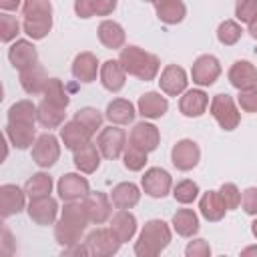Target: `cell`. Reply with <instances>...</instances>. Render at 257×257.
I'll return each mask as SVG.
<instances>
[{"instance_id":"cell-1","label":"cell","mask_w":257,"mask_h":257,"mask_svg":"<svg viewBox=\"0 0 257 257\" xmlns=\"http://www.w3.org/2000/svg\"><path fill=\"white\" fill-rule=\"evenodd\" d=\"M88 223H90V219L86 215V209H84L82 201H66L62 211H60V217L54 223V239H56V243L62 249L80 243L82 233L86 231Z\"/></svg>"},{"instance_id":"cell-2","label":"cell","mask_w":257,"mask_h":257,"mask_svg":"<svg viewBox=\"0 0 257 257\" xmlns=\"http://www.w3.org/2000/svg\"><path fill=\"white\" fill-rule=\"evenodd\" d=\"M118 62L122 64V68L126 70V74L139 78V80H155L159 70H161V60L157 54H151L135 44L122 46L120 54H118Z\"/></svg>"},{"instance_id":"cell-3","label":"cell","mask_w":257,"mask_h":257,"mask_svg":"<svg viewBox=\"0 0 257 257\" xmlns=\"http://www.w3.org/2000/svg\"><path fill=\"white\" fill-rule=\"evenodd\" d=\"M22 30L32 40H42L52 30V4L50 0H24L22 2Z\"/></svg>"},{"instance_id":"cell-4","label":"cell","mask_w":257,"mask_h":257,"mask_svg":"<svg viewBox=\"0 0 257 257\" xmlns=\"http://www.w3.org/2000/svg\"><path fill=\"white\" fill-rule=\"evenodd\" d=\"M171 227L163 219H151L143 225L139 239L135 241V255L137 257H157L165 251L171 243Z\"/></svg>"},{"instance_id":"cell-5","label":"cell","mask_w":257,"mask_h":257,"mask_svg":"<svg viewBox=\"0 0 257 257\" xmlns=\"http://www.w3.org/2000/svg\"><path fill=\"white\" fill-rule=\"evenodd\" d=\"M209 110H211V116L217 120V124L223 131H235L241 122V112H239L233 96H229L227 92L215 94Z\"/></svg>"},{"instance_id":"cell-6","label":"cell","mask_w":257,"mask_h":257,"mask_svg":"<svg viewBox=\"0 0 257 257\" xmlns=\"http://www.w3.org/2000/svg\"><path fill=\"white\" fill-rule=\"evenodd\" d=\"M96 147L104 159L114 161V159L122 157V153L126 149V133L122 128H118V124L104 126V128H100V133L96 137Z\"/></svg>"},{"instance_id":"cell-7","label":"cell","mask_w":257,"mask_h":257,"mask_svg":"<svg viewBox=\"0 0 257 257\" xmlns=\"http://www.w3.org/2000/svg\"><path fill=\"white\" fill-rule=\"evenodd\" d=\"M60 159V143L52 133H44L36 137L32 145V161L40 169H50Z\"/></svg>"},{"instance_id":"cell-8","label":"cell","mask_w":257,"mask_h":257,"mask_svg":"<svg viewBox=\"0 0 257 257\" xmlns=\"http://www.w3.org/2000/svg\"><path fill=\"white\" fill-rule=\"evenodd\" d=\"M141 187H143L145 195H149L153 199H163L173 189V177L169 171H165L161 167H151L141 177Z\"/></svg>"},{"instance_id":"cell-9","label":"cell","mask_w":257,"mask_h":257,"mask_svg":"<svg viewBox=\"0 0 257 257\" xmlns=\"http://www.w3.org/2000/svg\"><path fill=\"white\" fill-rule=\"evenodd\" d=\"M84 243H86V247H88V251H90L92 257H110V255H114V253L120 249V245H122V243L114 237V233L110 231V227H108V229L96 227L94 231H90V233L86 235Z\"/></svg>"},{"instance_id":"cell-10","label":"cell","mask_w":257,"mask_h":257,"mask_svg":"<svg viewBox=\"0 0 257 257\" xmlns=\"http://www.w3.org/2000/svg\"><path fill=\"white\" fill-rule=\"evenodd\" d=\"M221 76V62L213 54H201L191 66V78L199 86H211Z\"/></svg>"},{"instance_id":"cell-11","label":"cell","mask_w":257,"mask_h":257,"mask_svg":"<svg viewBox=\"0 0 257 257\" xmlns=\"http://www.w3.org/2000/svg\"><path fill=\"white\" fill-rule=\"evenodd\" d=\"M201 161V149L193 139H181L171 149V163L179 171H191Z\"/></svg>"},{"instance_id":"cell-12","label":"cell","mask_w":257,"mask_h":257,"mask_svg":"<svg viewBox=\"0 0 257 257\" xmlns=\"http://www.w3.org/2000/svg\"><path fill=\"white\" fill-rule=\"evenodd\" d=\"M56 191L64 203L66 201H82L90 193V185H88V179L82 177L80 173H66L58 179Z\"/></svg>"},{"instance_id":"cell-13","label":"cell","mask_w":257,"mask_h":257,"mask_svg":"<svg viewBox=\"0 0 257 257\" xmlns=\"http://www.w3.org/2000/svg\"><path fill=\"white\" fill-rule=\"evenodd\" d=\"M82 205L86 209V215L90 219V223L94 225H102L110 219L112 215V201L106 193L102 191H92L82 199Z\"/></svg>"},{"instance_id":"cell-14","label":"cell","mask_w":257,"mask_h":257,"mask_svg":"<svg viewBox=\"0 0 257 257\" xmlns=\"http://www.w3.org/2000/svg\"><path fill=\"white\" fill-rule=\"evenodd\" d=\"M26 213L36 225H42V227L54 225L56 219H58V203L50 195L38 197V199H30V203L26 207Z\"/></svg>"},{"instance_id":"cell-15","label":"cell","mask_w":257,"mask_h":257,"mask_svg":"<svg viewBox=\"0 0 257 257\" xmlns=\"http://www.w3.org/2000/svg\"><path fill=\"white\" fill-rule=\"evenodd\" d=\"M187 84H189V78H187V72L183 66L167 64L163 68L161 78H159V86L167 96H181L187 90Z\"/></svg>"},{"instance_id":"cell-16","label":"cell","mask_w":257,"mask_h":257,"mask_svg":"<svg viewBox=\"0 0 257 257\" xmlns=\"http://www.w3.org/2000/svg\"><path fill=\"white\" fill-rule=\"evenodd\" d=\"M8 60L10 64L20 72L28 66H34L38 64V50L36 46L30 42V40H24V38H18L10 44L8 48Z\"/></svg>"},{"instance_id":"cell-17","label":"cell","mask_w":257,"mask_h":257,"mask_svg":"<svg viewBox=\"0 0 257 257\" xmlns=\"http://www.w3.org/2000/svg\"><path fill=\"white\" fill-rule=\"evenodd\" d=\"M26 191L20 189L18 185H2L0 187V215L4 219L12 217V215H18L24 207H26Z\"/></svg>"},{"instance_id":"cell-18","label":"cell","mask_w":257,"mask_h":257,"mask_svg":"<svg viewBox=\"0 0 257 257\" xmlns=\"http://www.w3.org/2000/svg\"><path fill=\"white\" fill-rule=\"evenodd\" d=\"M128 143L135 145V147H139V149L145 151V153H151V151H155V149L159 147V143H161V133H159V128H157L153 122L143 120V122H137V124L131 128Z\"/></svg>"},{"instance_id":"cell-19","label":"cell","mask_w":257,"mask_h":257,"mask_svg":"<svg viewBox=\"0 0 257 257\" xmlns=\"http://www.w3.org/2000/svg\"><path fill=\"white\" fill-rule=\"evenodd\" d=\"M207 106H209V96L201 88L185 90L179 98V110L183 116H189V118H197V116L205 114Z\"/></svg>"},{"instance_id":"cell-20","label":"cell","mask_w":257,"mask_h":257,"mask_svg":"<svg viewBox=\"0 0 257 257\" xmlns=\"http://www.w3.org/2000/svg\"><path fill=\"white\" fill-rule=\"evenodd\" d=\"M227 76H229V82L237 90H245V88L257 86V68L249 60H235L231 64Z\"/></svg>"},{"instance_id":"cell-21","label":"cell","mask_w":257,"mask_h":257,"mask_svg":"<svg viewBox=\"0 0 257 257\" xmlns=\"http://www.w3.org/2000/svg\"><path fill=\"white\" fill-rule=\"evenodd\" d=\"M167 110H169V100H167V96H163L161 92L149 90V92H145V94L139 96L137 112H139L143 118H161Z\"/></svg>"},{"instance_id":"cell-22","label":"cell","mask_w":257,"mask_h":257,"mask_svg":"<svg viewBox=\"0 0 257 257\" xmlns=\"http://www.w3.org/2000/svg\"><path fill=\"white\" fill-rule=\"evenodd\" d=\"M90 139H92V133L76 118L64 122L60 128V141H62L64 149H68V151H76L78 147L86 145Z\"/></svg>"},{"instance_id":"cell-23","label":"cell","mask_w":257,"mask_h":257,"mask_svg":"<svg viewBox=\"0 0 257 257\" xmlns=\"http://www.w3.org/2000/svg\"><path fill=\"white\" fill-rule=\"evenodd\" d=\"M72 76L84 84H90L96 80V74L100 72L98 68V58L92 52H80L72 60Z\"/></svg>"},{"instance_id":"cell-24","label":"cell","mask_w":257,"mask_h":257,"mask_svg":"<svg viewBox=\"0 0 257 257\" xmlns=\"http://www.w3.org/2000/svg\"><path fill=\"white\" fill-rule=\"evenodd\" d=\"M110 231L120 243H128L137 233V217L128 209H118L110 217Z\"/></svg>"},{"instance_id":"cell-25","label":"cell","mask_w":257,"mask_h":257,"mask_svg":"<svg viewBox=\"0 0 257 257\" xmlns=\"http://www.w3.org/2000/svg\"><path fill=\"white\" fill-rule=\"evenodd\" d=\"M74 153V157H72V161H74V167L80 171V173H84V175H92L96 169H98V165H100V151H98V147H96V143H86V145H82V147H78L76 151H72Z\"/></svg>"},{"instance_id":"cell-26","label":"cell","mask_w":257,"mask_h":257,"mask_svg":"<svg viewBox=\"0 0 257 257\" xmlns=\"http://www.w3.org/2000/svg\"><path fill=\"white\" fill-rule=\"evenodd\" d=\"M96 34H98V40L104 48L108 50H118L124 46V40H126V34H124V28L114 22V20H102L96 28Z\"/></svg>"},{"instance_id":"cell-27","label":"cell","mask_w":257,"mask_h":257,"mask_svg":"<svg viewBox=\"0 0 257 257\" xmlns=\"http://www.w3.org/2000/svg\"><path fill=\"white\" fill-rule=\"evenodd\" d=\"M100 82L108 92H118L126 82V70L118 60H106L100 66Z\"/></svg>"},{"instance_id":"cell-28","label":"cell","mask_w":257,"mask_h":257,"mask_svg":"<svg viewBox=\"0 0 257 257\" xmlns=\"http://www.w3.org/2000/svg\"><path fill=\"white\" fill-rule=\"evenodd\" d=\"M110 201L116 209H133L141 201V189L131 181L118 183L110 191Z\"/></svg>"},{"instance_id":"cell-29","label":"cell","mask_w":257,"mask_h":257,"mask_svg":"<svg viewBox=\"0 0 257 257\" xmlns=\"http://www.w3.org/2000/svg\"><path fill=\"white\" fill-rule=\"evenodd\" d=\"M157 18L165 24H179L187 16V8L183 0H153Z\"/></svg>"},{"instance_id":"cell-30","label":"cell","mask_w":257,"mask_h":257,"mask_svg":"<svg viewBox=\"0 0 257 257\" xmlns=\"http://www.w3.org/2000/svg\"><path fill=\"white\" fill-rule=\"evenodd\" d=\"M6 139L10 141V145L14 149H30L36 141V128L34 124H12V122H6Z\"/></svg>"},{"instance_id":"cell-31","label":"cell","mask_w":257,"mask_h":257,"mask_svg":"<svg viewBox=\"0 0 257 257\" xmlns=\"http://www.w3.org/2000/svg\"><path fill=\"white\" fill-rule=\"evenodd\" d=\"M199 211L211 223L221 221L225 217V213H227V207H225V203L221 199V193L219 191H207V193H203V197L199 201Z\"/></svg>"},{"instance_id":"cell-32","label":"cell","mask_w":257,"mask_h":257,"mask_svg":"<svg viewBox=\"0 0 257 257\" xmlns=\"http://www.w3.org/2000/svg\"><path fill=\"white\" fill-rule=\"evenodd\" d=\"M46 82H48V74L40 64L20 70V84H22L24 92H28V94H42Z\"/></svg>"},{"instance_id":"cell-33","label":"cell","mask_w":257,"mask_h":257,"mask_svg":"<svg viewBox=\"0 0 257 257\" xmlns=\"http://www.w3.org/2000/svg\"><path fill=\"white\" fill-rule=\"evenodd\" d=\"M135 104L126 98H114L106 104L104 116L110 120V124H128L135 120Z\"/></svg>"},{"instance_id":"cell-34","label":"cell","mask_w":257,"mask_h":257,"mask_svg":"<svg viewBox=\"0 0 257 257\" xmlns=\"http://www.w3.org/2000/svg\"><path fill=\"white\" fill-rule=\"evenodd\" d=\"M36 116H38V122L44 126V128H58L64 124V118H66V108L58 106V104H52L48 100H40L38 108H36Z\"/></svg>"},{"instance_id":"cell-35","label":"cell","mask_w":257,"mask_h":257,"mask_svg":"<svg viewBox=\"0 0 257 257\" xmlns=\"http://www.w3.org/2000/svg\"><path fill=\"white\" fill-rule=\"evenodd\" d=\"M36 104L32 100H16L10 108H8V120L12 124H36L38 116H36Z\"/></svg>"},{"instance_id":"cell-36","label":"cell","mask_w":257,"mask_h":257,"mask_svg":"<svg viewBox=\"0 0 257 257\" xmlns=\"http://www.w3.org/2000/svg\"><path fill=\"white\" fill-rule=\"evenodd\" d=\"M173 229L181 237H193L199 231V217L193 209H179L171 219Z\"/></svg>"},{"instance_id":"cell-37","label":"cell","mask_w":257,"mask_h":257,"mask_svg":"<svg viewBox=\"0 0 257 257\" xmlns=\"http://www.w3.org/2000/svg\"><path fill=\"white\" fill-rule=\"evenodd\" d=\"M24 191H26L28 199L46 197V195H50V191H52V177H50L48 173H34L32 177L26 179Z\"/></svg>"},{"instance_id":"cell-38","label":"cell","mask_w":257,"mask_h":257,"mask_svg":"<svg viewBox=\"0 0 257 257\" xmlns=\"http://www.w3.org/2000/svg\"><path fill=\"white\" fill-rule=\"evenodd\" d=\"M42 100H48V102L58 104V106H62V108L68 106L70 98H68V94H66L64 84H62L60 78H48V82H46V86H44V92H42Z\"/></svg>"},{"instance_id":"cell-39","label":"cell","mask_w":257,"mask_h":257,"mask_svg":"<svg viewBox=\"0 0 257 257\" xmlns=\"http://www.w3.org/2000/svg\"><path fill=\"white\" fill-rule=\"evenodd\" d=\"M241 34H243V28L239 22L235 20H223L217 28V40L225 46H233L241 40Z\"/></svg>"},{"instance_id":"cell-40","label":"cell","mask_w":257,"mask_h":257,"mask_svg":"<svg viewBox=\"0 0 257 257\" xmlns=\"http://www.w3.org/2000/svg\"><path fill=\"white\" fill-rule=\"evenodd\" d=\"M173 197L181 205H189L199 197V185L191 179H183L173 187Z\"/></svg>"},{"instance_id":"cell-41","label":"cell","mask_w":257,"mask_h":257,"mask_svg":"<svg viewBox=\"0 0 257 257\" xmlns=\"http://www.w3.org/2000/svg\"><path fill=\"white\" fill-rule=\"evenodd\" d=\"M147 155L149 153H145L139 147H135V145L128 143L126 149H124V153H122V165H124V169L133 171V173L143 171L145 165H147Z\"/></svg>"},{"instance_id":"cell-42","label":"cell","mask_w":257,"mask_h":257,"mask_svg":"<svg viewBox=\"0 0 257 257\" xmlns=\"http://www.w3.org/2000/svg\"><path fill=\"white\" fill-rule=\"evenodd\" d=\"M74 118H76L78 122H82L92 135H94L98 128H102V114H100V110H96V108H92V106L78 108V110L74 112Z\"/></svg>"},{"instance_id":"cell-43","label":"cell","mask_w":257,"mask_h":257,"mask_svg":"<svg viewBox=\"0 0 257 257\" xmlns=\"http://www.w3.org/2000/svg\"><path fill=\"white\" fill-rule=\"evenodd\" d=\"M18 34H20V22L16 20V16L2 12L0 14V40L4 44H8V42L16 40Z\"/></svg>"},{"instance_id":"cell-44","label":"cell","mask_w":257,"mask_h":257,"mask_svg":"<svg viewBox=\"0 0 257 257\" xmlns=\"http://www.w3.org/2000/svg\"><path fill=\"white\" fill-rule=\"evenodd\" d=\"M235 16L239 22L251 24L257 18V0H237L235 4Z\"/></svg>"},{"instance_id":"cell-45","label":"cell","mask_w":257,"mask_h":257,"mask_svg":"<svg viewBox=\"0 0 257 257\" xmlns=\"http://www.w3.org/2000/svg\"><path fill=\"white\" fill-rule=\"evenodd\" d=\"M219 193H221V199H223L227 211H233V209H237L241 205V191L237 189L235 183H223Z\"/></svg>"},{"instance_id":"cell-46","label":"cell","mask_w":257,"mask_h":257,"mask_svg":"<svg viewBox=\"0 0 257 257\" xmlns=\"http://www.w3.org/2000/svg\"><path fill=\"white\" fill-rule=\"evenodd\" d=\"M237 102H239L241 110H245V112H257V86L239 90Z\"/></svg>"},{"instance_id":"cell-47","label":"cell","mask_w":257,"mask_h":257,"mask_svg":"<svg viewBox=\"0 0 257 257\" xmlns=\"http://www.w3.org/2000/svg\"><path fill=\"white\" fill-rule=\"evenodd\" d=\"M185 255L187 257H209L211 255V245L205 239H193L185 247Z\"/></svg>"},{"instance_id":"cell-48","label":"cell","mask_w":257,"mask_h":257,"mask_svg":"<svg viewBox=\"0 0 257 257\" xmlns=\"http://www.w3.org/2000/svg\"><path fill=\"white\" fill-rule=\"evenodd\" d=\"M241 207L247 215L257 217V187H249L241 193Z\"/></svg>"},{"instance_id":"cell-49","label":"cell","mask_w":257,"mask_h":257,"mask_svg":"<svg viewBox=\"0 0 257 257\" xmlns=\"http://www.w3.org/2000/svg\"><path fill=\"white\" fill-rule=\"evenodd\" d=\"M74 12L80 18L94 16V0H74Z\"/></svg>"},{"instance_id":"cell-50","label":"cell","mask_w":257,"mask_h":257,"mask_svg":"<svg viewBox=\"0 0 257 257\" xmlns=\"http://www.w3.org/2000/svg\"><path fill=\"white\" fill-rule=\"evenodd\" d=\"M118 0H94V16H110L116 10Z\"/></svg>"},{"instance_id":"cell-51","label":"cell","mask_w":257,"mask_h":257,"mask_svg":"<svg viewBox=\"0 0 257 257\" xmlns=\"http://www.w3.org/2000/svg\"><path fill=\"white\" fill-rule=\"evenodd\" d=\"M22 2H24V0H0V8H2L4 12H12V10H16Z\"/></svg>"},{"instance_id":"cell-52","label":"cell","mask_w":257,"mask_h":257,"mask_svg":"<svg viewBox=\"0 0 257 257\" xmlns=\"http://www.w3.org/2000/svg\"><path fill=\"white\" fill-rule=\"evenodd\" d=\"M247 26H249V34H251V38L257 40V18H255L251 24H247Z\"/></svg>"},{"instance_id":"cell-53","label":"cell","mask_w":257,"mask_h":257,"mask_svg":"<svg viewBox=\"0 0 257 257\" xmlns=\"http://www.w3.org/2000/svg\"><path fill=\"white\" fill-rule=\"evenodd\" d=\"M241 255H243V257H247V255H257V245H251V247H245V249L241 251Z\"/></svg>"},{"instance_id":"cell-54","label":"cell","mask_w":257,"mask_h":257,"mask_svg":"<svg viewBox=\"0 0 257 257\" xmlns=\"http://www.w3.org/2000/svg\"><path fill=\"white\" fill-rule=\"evenodd\" d=\"M251 233H253V237L257 239V219H255V221L251 223Z\"/></svg>"},{"instance_id":"cell-55","label":"cell","mask_w":257,"mask_h":257,"mask_svg":"<svg viewBox=\"0 0 257 257\" xmlns=\"http://www.w3.org/2000/svg\"><path fill=\"white\" fill-rule=\"evenodd\" d=\"M143 2H151V4H153V0H143Z\"/></svg>"}]
</instances>
